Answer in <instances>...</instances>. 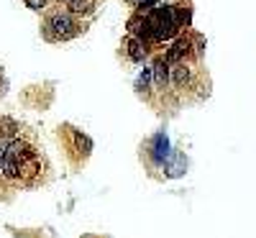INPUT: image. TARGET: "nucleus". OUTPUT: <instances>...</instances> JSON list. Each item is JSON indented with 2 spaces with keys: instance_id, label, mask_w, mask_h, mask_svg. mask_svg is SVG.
Instances as JSON below:
<instances>
[{
  "instance_id": "6",
  "label": "nucleus",
  "mask_w": 256,
  "mask_h": 238,
  "mask_svg": "<svg viewBox=\"0 0 256 238\" xmlns=\"http://www.w3.org/2000/svg\"><path fill=\"white\" fill-rule=\"evenodd\" d=\"M166 80H169V67H166V62H164V59H159V62L154 64V82H156V88H159V90L166 84Z\"/></svg>"
},
{
  "instance_id": "13",
  "label": "nucleus",
  "mask_w": 256,
  "mask_h": 238,
  "mask_svg": "<svg viewBox=\"0 0 256 238\" xmlns=\"http://www.w3.org/2000/svg\"><path fill=\"white\" fill-rule=\"evenodd\" d=\"M6 148H8V146H6L3 141H0V169L6 166Z\"/></svg>"
},
{
  "instance_id": "5",
  "label": "nucleus",
  "mask_w": 256,
  "mask_h": 238,
  "mask_svg": "<svg viewBox=\"0 0 256 238\" xmlns=\"http://www.w3.org/2000/svg\"><path fill=\"white\" fill-rule=\"evenodd\" d=\"M126 49H128V56H131L134 62H144L146 52H144V44H141V41H136L134 36H128V38H126Z\"/></svg>"
},
{
  "instance_id": "12",
  "label": "nucleus",
  "mask_w": 256,
  "mask_h": 238,
  "mask_svg": "<svg viewBox=\"0 0 256 238\" xmlns=\"http://www.w3.org/2000/svg\"><path fill=\"white\" fill-rule=\"evenodd\" d=\"M148 77H152V70H146L141 77H138V88H146V82H148Z\"/></svg>"
},
{
  "instance_id": "3",
  "label": "nucleus",
  "mask_w": 256,
  "mask_h": 238,
  "mask_svg": "<svg viewBox=\"0 0 256 238\" xmlns=\"http://www.w3.org/2000/svg\"><path fill=\"white\" fill-rule=\"evenodd\" d=\"M49 28L54 31V34H52V38H70V36L74 34V24H72V18H70V16H62V13H56V16H52V18H49Z\"/></svg>"
},
{
  "instance_id": "11",
  "label": "nucleus",
  "mask_w": 256,
  "mask_h": 238,
  "mask_svg": "<svg viewBox=\"0 0 256 238\" xmlns=\"http://www.w3.org/2000/svg\"><path fill=\"white\" fill-rule=\"evenodd\" d=\"M26 6L34 8V10H38V8H44V6H46V0H26Z\"/></svg>"
},
{
  "instance_id": "8",
  "label": "nucleus",
  "mask_w": 256,
  "mask_h": 238,
  "mask_svg": "<svg viewBox=\"0 0 256 238\" xmlns=\"http://www.w3.org/2000/svg\"><path fill=\"white\" fill-rule=\"evenodd\" d=\"M187 49H190V41H187V38H180L177 44H174V49L169 52V59H180V56H184Z\"/></svg>"
},
{
  "instance_id": "9",
  "label": "nucleus",
  "mask_w": 256,
  "mask_h": 238,
  "mask_svg": "<svg viewBox=\"0 0 256 238\" xmlns=\"http://www.w3.org/2000/svg\"><path fill=\"white\" fill-rule=\"evenodd\" d=\"M92 8V0H70V10L72 13H88Z\"/></svg>"
},
{
  "instance_id": "10",
  "label": "nucleus",
  "mask_w": 256,
  "mask_h": 238,
  "mask_svg": "<svg viewBox=\"0 0 256 238\" xmlns=\"http://www.w3.org/2000/svg\"><path fill=\"white\" fill-rule=\"evenodd\" d=\"M172 72H174V84H177V88H182V84L187 82V70L184 67H174Z\"/></svg>"
},
{
  "instance_id": "2",
  "label": "nucleus",
  "mask_w": 256,
  "mask_h": 238,
  "mask_svg": "<svg viewBox=\"0 0 256 238\" xmlns=\"http://www.w3.org/2000/svg\"><path fill=\"white\" fill-rule=\"evenodd\" d=\"M31 156H34V148H28L24 141H10L8 148H6V166H3V172L8 177H18L20 164H24L26 159H31Z\"/></svg>"
},
{
  "instance_id": "1",
  "label": "nucleus",
  "mask_w": 256,
  "mask_h": 238,
  "mask_svg": "<svg viewBox=\"0 0 256 238\" xmlns=\"http://www.w3.org/2000/svg\"><path fill=\"white\" fill-rule=\"evenodd\" d=\"M146 20H148V28H152V38H156V41L172 38L177 34V28H180V20H177L174 8H166V6L156 8Z\"/></svg>"
},
{
  "instance_id": "7",
  "label": "nucleus",
  "mask_w": 256,
  "mask_h": 238,
  "mask_svg": "<svg viewBox=\"0 0 256 238\" xmlns=\"http://www.w3.org/2000/svg\"><path fill=\"white\" fill-rule=\"evenodd\" d=\"M16 131H18V126H16L13 120H8V118L0 120V141H6V138L16 136Z\"/></svg>"
},
{
  "instance_id": "4",
  "label": "nucleus",
  "mask_w": 256,
  "mask_h": 238,
  "mask_svg": "<svg viewBox=\"0 0 256 238\" xmlns=\"http://www.w3.org/2000/svg\"><path fill=\"white\" fill-rule=\"evenodd\" d=\"M166 156H169V141H166L164 134H159V136L154 138V162H156V164H164Z\"/></svg>"
},
{
  "instance_id": "15",
  "label": "nucleus",
  "mask_w": 256,
  "mask_h": 238,
  "mask_svg": "<svg viewBox=\"0 0 256 238\" xmlns=\"http://www.w3.org/2000/svg\"><path fill=\"white\" fill-rule=\"evenodd\" d=\"M67 3H70V0H67Z\"/></svg>"
},
{
  "instance_id": "14",
  "label": "nucleus",
  "mask_w": 256,
  "mask_h": 238,
  "mask_svg": "<svg viewBox=\"0 0 256 238\" xmlns=\"http://www.w3.org/2000/svg\"><path fill=\"white\" fill-rule=\"evenodd\" d=\"M77 144H80V146H84V148H90V141L84 138V136H80V134H77Z\"/></svg>"
}]
</instances>
